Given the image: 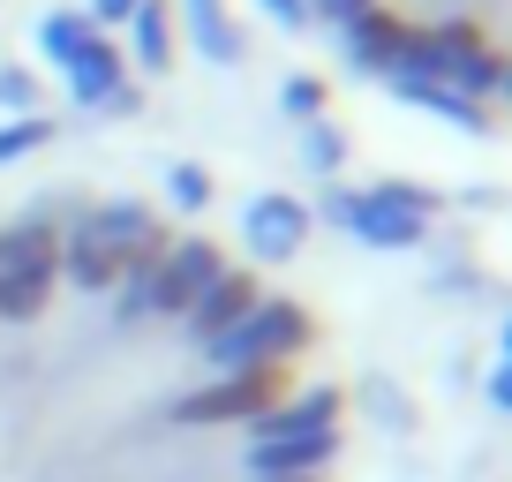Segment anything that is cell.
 I'll list each match as a JSON object with an SVG mask.
<instances>
[{
	"label": "cell",
	"instance_id": "26",
	"mask_svg": "<svg viewBox=\"0 0 512 482\" xmlns=\"http://www.w3.org/2000/svg\"><path fill=\"white\" fill-rule=\"evenodd\" d=\"M128 16H136V0H91V23H98V31H106V23H128Z\"/></svg>",
	"mask_w": 512,
	"mask_h": 482
},
{
	"label": "cell",
	"instance_id": "25",
	"mask_svg": "<svg viewBox=\"0 0 512 482\" xmlns=\"http://www.w3.org/2000/svg\"><path fill=\"white\" fill-rule=\"evenodd\" d=\"M256 8H264L272 23H287V31H302V23H309V8H302V0H256Z\"/></svg>",
	"mask_w": 512,
	"mask_h": 482
},
{
	"label": "cell",
	"instance_id": "15",
	"mask_svg": "<svg viewBox=\"0 0 512 482\" xmlns=\"http://www.w3.org/2000/svg\"><path fill=\"white\" fill-rule=\"evenodd\" d=\"M53 294V257L46 264H8L0 272V317H38Z\"/></svg>",
	"mask_w": 512,
	"mask_h": 482
},
{
	"label": "cell",
	"instance_id": "4",
	"mask_svg": "<svg viewBox=\"0 0 512 482\" xmlns=\"http://www.w3.org/2000/svg\"><path fill=\"white\" fill-rule=\"evenodd\" d=\"M287 400V385H279V370H241V377H211V385L181 392L174 400V422L181 430H211V422H249L256 407Z\"/></svg>",
	"mask_w": 512,
	"mask_h": 482
},
{
	"label": "cell",
	"instance_id": "19",
	"mask_svg": "<svg viewBox=\"0 0 512 482\" xmlns=\"http://www.w3.org/2000/svg\"><path fill=\"white\" fill-rule=\"evenodd\" d=\"M279 106H287L294 121L309 129V121L324 113V91H317V76H287V83H279Z\"/></svg>",
	"mask_w": 512,
	"mask_h": 482
},
{
	"label": "cell",
	"instance_id": "5",
	"mask_svg": "<svg viewBox=\"0 0 512 482\" xmlns=\"http://www.w3.org/2000/svg\"><path fill=\"white\" fill-rule=\"evenodd\" d=\"M339 38H347V61L362 68V76H400V68H415V53H422V31L415 23H400V16H354V23H339Z\"/></svg>",
	"mask_w": 512,
	"mask_h": 482
},
{
	"label": "cell",
	"instance_id": "8",
	"mask_svg": "<svg viewBox=\"0 0 512 482\" xmlns=\"http://www.w3.org/2000/svg\"><path fill=\"white\" fill-rule=\"evenodd\" d=\"M339 422V392H294V400H272L249 415V437L272 445V437H309V430H332Z\"/></svg>",
	"mask_w": 512,
	"mask_h": 482
},
{
	"label": "cell",
	"instance_id": "16",
	"mask_svg": "<svg viewBox=\"0 0 512 482\" xmlns=\"http://www.w3.org/2000/svg\"><path fill=\"white\" fill-rule=\"evenodd\" d=\"M128 31H136V61H144V68H166V61H174V16H166L159 0H136Z\"/></svg>",
	"mask_w": 512,
	"mask_h": 482
},
{
	"label": "cell",
	"instance_id": "3",
	"mask_svg": "<svg viewBox=\"0 0 512 482\" xmlns=\"http://www.w3.org/2000/svg\"><path fill=\"white\" fill-rule=\"evenodd\" d=\"M400 76H437V83H452L460 98H475V106L505 91V61H497L490 38L467 31V23H452V31H422L415 68H400Z\"/></svg>",
	"mask_w": 512,
	"mask_h": 482
},
{
	"label": "cell",
	"instance_id": "23",
	"mask_svg": "<svg viewBox=\"0 0 512 482\" xmlns=\"http://www.w3.org/2000/svg\"><path fill=\"white\" fill-rule=\"evenodd\" d=\"M309 16H324V23H354V16H369V0H302Z\"/></svg>",
	"mask_w": 512,
	"mask_h": 482
},
{
	"label": "cell",
	"instance_id": "1",
	"mask_svg": "<svg viewBox=\"0 0 512 482\" xmlns=\"http://www.w3.org/2000/svg\"><path fill=\"white\" fill-rule=\"evenodd\" d=\"M430 211H437V196L415 189V181H377V189H332L324 196V219L347 226L369 249H415Z\"/></svg>",
	"mask_w": 512,
	"mask_h": 482
},
{
	"label": "cell",
	"instance_id": "22",
	"mask_svg": "<svg viewBox=\"0 0 512 482\" xmlns=\"http://www.w3.org/2000/svg\"><path fill=\"white\" fill-rule=\"evenodd\" d=\"M166 181H174V204H204V196H211V174H204V166H174V174H166Z\"/></svg>",
	"mask_w": 512,
	"mask_h": 482
},
{
	"label": "cell",
	"instance_id": "6",
	"mask_svg": "<svg viewBox=\"0 0 512 482\" xmlns=\"http://www.w3.org/2000/svg\"><path fill=\"white\" fill-rule=\"evenodd\" d=\"M241 234H249V249H256L264 264H279V257H294V249H302L309 211L294 204V196H256V204L241 211Z\"/></svg>",
	"mask_w": 512,
	"mask_h": 482
},
{
	"label": "cell",
	"instance_id": "7",
	"mask_svg": "<svg viewBox=\"0 0 512 482\" xmlns=\"http://www.w3.org/2000/svg\"><path fill=\"white\" fill-rule=\"evenodd\" d=\"M339 452V430H309V437H272V445H249V475H287V482H317V467Z\"/></svg>",
	"mask_w": 512,
	"mask_h": 482
},
{
	"label": "cell",
	"instance_id": "12",
	"mask_svg": "<svg viewBox=\"0 0 512 482\" xmlns=\"http://www.w3.org/2000/svg\"><path fill=\"white\" fill-rule=\"evenodd\" d=\"M83 226H91V234L106 241V249H113L121 264L151 257V241H159V226H151V211H144V204H106V211H91Z\"/></svg>",
	"mask_w": 512,
	"mask_h": 482
},
{
	"label": "cell",
	"instance_id": "11",
	"mask_svg": "<svg viewBox=\"0 0 512 482\" xmlns=\"http://www.w3.org/2000/svg\"><path fill=\"white\" fill-rule=\"evenodd\" d=\"M249 302H256V294H249V279H241V272H219V279H211V287L196 294L189 309H181V317H189L196 347H204V339H219V332H226V324H234Z\"/></svg>",
	"mask_w": 512,
	"mask_h": 482
},
{
	"label": "cell",
	"instance_id": "20",
	"mask_svg": "<svg viewBox=\"0 0 512 482\" xmlns=\"http://www.w3.org/2000/svg\"><path fill=\"white\" fill-rule=\"evenodd\" d=\"M53 136V121H38V113H23V121H8L0 129V159H23V151H38Z\"/></svg>",
	"mask_w": 512,
	"mask_h": 482
},
{
	"label": "cell",
	"instance_id": "10",
	"mask_svg": "<svg viewBox=\"0 0 512 482\" xmlns=\"http://www.w3.org/2000/svg\"><path fill=\"white\" fill-rule=\"evenodd\" d=\"M61 76H68V91H76V106H91V113H98V106H106V98L128 83V76H121V46H106V31H98L91 46H83L76 61L61 68Z\"/></svg>",
	"mask_w": 512,
	"mask_h": 482
},
{
	"label": "cell",
	"instance_id": "21",
	"mask_svg": "<svg viewBox=\"0 0 512 482\" xmlns=\"http://www.w3.org/2000/svg\"><path fill=\"white\" fill-rule=\"evenodd\" d=\"M339 159H347V144H339L324 121H309V166H317V174H339Z\"/></svg>",
	"mask_w": 512,
	"mask_h": 482
},
{
	"label": "cell",
	"instance_id": "9",
	"mask_svg": "<svg viewBox=\"0 0 512 482\" xmlns=\"http://www.w3.org/2000/svg\"><path fill=\"white\" fill-rule=\"evenodd\" d=\"M53 272H68V287H83V294L121 287V257H113V249L91 234V226H68V241L53 249Z\"/></svg>",
	"mask_w": 512,
	"mask_h": 482
},
{
	"label": "cell",
	"instance_id": "13",
	"mask_svg": "<svg viewBox=\"0 0 512 482\" xmlns=\"http://www.w3.org/2000/svg\"><path fill=\"white\" fill-rule=\"evenodd\" d=\"M189 8V38H196V53H204L211 68H234L241 61V31H234V16H226L219 0H181Z\"/></svg>",
	"mask_w": 512,
	"mask_h": 482
},
{
	"label": "cell",
	"instance_id": "27",
	"mask_svg": "<svg viewBox=\"0 0 512 482\" xmlns=\"http://www.w3.org/2000/svg\"><path fill=\"white\" fill-rule=\"evenodd\" d=\"M369 400H377V422H384V430H392V422H407V407L392 400V392H384V385H369Z\"/></svg>",
	"mask_w": 512,
	"mask_h": 482
},
{
	"label": "cell",
	"instance_id": "17",
	"mask_svg": "<svg viewBox=\"0 0 512 482\" xmlns=\"http://www.w3.org/2000/svg\"><path fill=\"white\" fill-rule=\"evenodd\" d=\"M91 38H98L91 16H46V23H38V53H46L53 68H68L83 46H91Z\"/></svg>",
	"mask_w": 512,
	"mask_h": 482
},
{
	"label": "cell",
	"instance_id": "28",
	"mask_svg": "<svg viewBox=\"0 0 512 482\" xmlns=\"http://www.w3.org/2000/svg\"><path fill=\"white\" fill-rule=\"evenodd\" d=\"M264 482H287V475H264Z\"/></svg>",
	"mask_w": 512,
	"mask_h": 482
},
{
	"label": "cell",
	"instance_id": "24",
	"mask_svg": "<svg viewBox=\"0 0 512 482\" xmlns=\"http://www.w3.org/2000/svg\"><path fill=\"white\" fill-rule=\"evenodd\" d=\"M0 106H31V76L23 68H0Z\"/></svg>",
	"mask_w": 512,
	"mask_h": 482
},
{
	"label": "cell",
	"instance_id": "18",
	"mask_svg": "<svg viewBox=\"0 0 512 482\" xmlns=\"http://www.w3.org/2000/svg\"><path fill=\"white\" fill-rule=\"evenodd\" d=\"M53 257V226L38 219H23V226H8V234H0V272H8V264H46Z\"/></svg>",
	"mask_w": 512,
	"mask_h": 482
},
{
	"label": "cell",
	"instance_id": "14",
	"mask_svg": "<svg viewBox=\"0 0 512 482\" xmlns=\"http://www.w3.org/2000/svg\"><path fill=\"white\" fill-rule=\"evenodd\" d=\"M400 98H415V106H430L437 121H460V129H482V106L475 98H460L452 83H437V76H384Z\"/></svg>",
	"mask_w": 512,
	"mask_h": 482
},
{
	"label": "cell",
	"instance_id": "2",
	"mask_svg": "<svg viewBox=\"0 0 512 482\" xmlns=\"http://www.w3.org/2000/svg\"><path fill=\"white\" fill-rule=\"evenodd\" d=\"M309 347V317L294 302H249L219 339H204V354L219 362V377H241V370H279L287 354Z\"/></svg>",
	"mask_w": 512,
	"mask_h": 482
}]
</instances>
